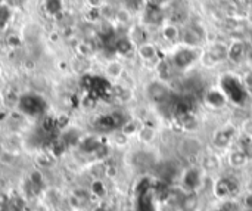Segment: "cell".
Returning a JSON list of instances; mask_svg holds the SVG:
<instances>
[{
	"instance_id": "6da1fadb",
	"label": "cell",
	"mask_w": 252,
	"mask_h": 211,
	"mask_svg": "<svg viewBox=\"0 0 252 211\" xmlns=\"http://www.w3.org/2000/svg\"><path fill=\"white\" fill-rule=\"evenodd\" d=\"M239 190V186L237 183L233 180V179H227V177H221L218 179L215 183H214V195L220 199H224V198H230V196H234Z\"/></svg>"
},
{
	"instance_id": "7a4b0ae2",
	"label": "cell",
	"mask_w": 252,
	"mask_h": 211,
	"mask_svg": "<svg viewBox=\"0 0 252 211\" xmlns=\"http://www.w3.org/2000/svg\"><path fill=\"white\" fill-rule=\"evenodd\" d=\"M196 55H195V50L190 49V47H182L179 49L174 56H173V64L177 67V68H187L193 61H195Z\"/></svg>"
},
{
	"instance_id": "3957f363",
	"label": "cell",
	"mask_w": 252,
	"mask_h": 211,
	"mask_svg": "<svg viewBox=\"0 0 252 211\" xmlns=\"http://www.w3.org/2000/svg\"><path fill=\"white\" fill-rule=\"evenodd\" d=\"M249 154L240 148L237 149H231L227 155V161H229V165L233 167V168H242L248 164L249 161Z\"/></svg>"
},
{
	"instance_id": "277c9868",
	"label": "cell",
	"mask_w": 252,
	"mask_h": 211,
	"mask_svg": "<svg viewBox=\"0 0 252 211\" xmlns=\"http://www.w3.org/2000/svg\"><path fill=\"white\" fill-rule=\"evenodd\" d=\"M245 43L242 40H234L229 45L227 49V59L233 64H240L245 56Z\"/></svg>"
},
{
	"instance_id": "5b68a950",
	"label": "cell",
	"mask_w": 252,
	"mask_h": 211,
	"mask_svg": "<svg viewBox=\"0 0 252 211\" xmlns=\"http://www.w3.org/2000/svg\"><path fill=\"white\" fill-rule=\"evenodd\" d=\"M233 135H234V129H221V130H217L215 133H214V136H212V143H214V146L215 148H218V149H226L229 145H230V142H231V138H233Z\"/></svg>"
},
{
	"instance_id": "8992f818",
	"label": "cell",
	"mask_w": 252,
	"mask_h": 211,
	"mask_svg": "<svg viewBox=\"0 0 252 211\" xmlns=\"http://www.w3.org/2000/svg\"><path fill=\"white\" fill-rule=\"evenodd\" d=\"M177 205H179L180 211H196L199 207V198H198L196 192H187L186 195H183L180 198Z\"/></svg>"
},
{
	"instance_id": "52a82bcc",
	"label": "cell",
	"mask_w": 252,
	"mask_h": 211,
	"mask_svg": "<svg viewBox=\"0 0 252 211\" xmlns=\"http://www.w3.org/2000/svg\"><path fill=\"white\" fill-rule=\"evenodd\" d=\"M180 39H182V42H183L184 47H190V49H193V47L199 46V45H201V42H202V36H201V33H199V31H196L195 28H187V30H184V31L182 33Z\"/></svg>"
},
{
	"instance_id": "ba28073f",
	"label": "cell",
	"mask_w": 252,
	"mask_h": 211,
	"mask_svg": "<svg viewBox=\"0 0 252 211\" xmlns=\"http://www.w3.org/2000/svg\"><path fill=\"white\" fill-rule=\"evenodd\" d=\"M137 53H139V56H140V59H142V61H145V62H151V61H154V59L157 58V55H158V49H157V46H155L154 43L146 42V43L139 45V47H137Z\"/></svg>"
},
{
	"instance_id": "9c48e42d",
	"label": "cell",
	"mask_w": 252,
	"mask_h": 211,
	"mask_svg": "<svg viewBox=\"0 0 252 211\" xmlns=\"http://www.w3.org/2000/svg\"><path fill=\"white\" fill-rule=\"evenodd\" d=\"M148 94L152 100L155 102H161L168 96V87L164 86L162 83H152L148 87Z\"/></svg>"
},
{
	"instance_id": "30bf717a",
	"label": "cell",
	"mask_w": 252,
	"mask_h": 211,
	"mask_svg": "<svg viewBox=\"0 0 252 211\" xmlns=\"http://www.w3.org/2000/svg\"><path fill=\"white\" fill-rule=\"evenodd\" d=\"M220 158L214 154H206L202 161H201V165H202V170L205 173H215L218 168H220Z\"/></svg>"
},
{
	"instance_id": "8fae6325",
	"label": "cell",
	"mask_w": 252,
	"mask_h": 211,
	"mask_svg": "<svg viewBox=\"0 0 252 211\" xmlns=\"http://www.w3.org/2000/svg\"><path fill=\"white\" fill-rule=\"evenodd\" d=\"M161 34L170 43L177 42L180 39V36H182V33H180V30H179V27L176 24H167V25H164L162 30H161Z\"/></svg>"
},
{
	"instance_id": "7c38bea8",
	"label": "cell",
	"mask_w": 252,
	"mask_h": 211,
	"mask_svg": "<svg viewBox=\"0 0 252 211\" xmlns=\"http://www.w3.org/2000/svg\"><path fill=\"white\" fill-rule=\"evenodd\" d=\"M105 72H106V75H108L109 78L116 80V78H119V77L122 75V72H124V65H122L119 61H111V62H108V65H106V68H105Z\"/></svg>"
},
{
	"instance_id": "4fadbf2b",
	"label": "cell",
	"mask_w": 252,
	"mask_h": 211,
	"mask_svg": "<svg viewBox=\"0 0 252 211\" xmlns=\"http://www.w3.org/2000/svg\"><path fill=\"white\" fill-rule=\"evenodd\" d=\"M137 138H139V141L143 142V143H151V142H154V139L157 138V129L152 127V126L145 124V126L140 127V130H139V133H137Z\"/></svg>"
},
{
	"instance_id": "5bb4252c",
	"label": "cell",
	"mask_w": 252,
	"mask_h": 211,
	"mask_svg": "<svg viewBox=\"0 0 252 211\" xmlns=\"http://www.w3.org/2000/svg\"><path fill=\"white\" fill-rule=\"evenodd\" d=\"M140 123L136 121V120H129V121H125L122 126H121V133L125 136V138H130L133 135H137L139 130H140Z\"/></svg>"
},
{
	"instance_id": "9a60e30c",
	"label": "cell",
	"mask_w": 252,
	"mask_h": 211,
	"mask_svg": "<svg viewBox=\"0 0 252 211\" xmlns=\"http://www.w3.org/2000/svg\"><path fill=\"white\" fill-rule=\"evenodd\" d=\"M206 102H208V105H211V107H214V108H221L226 105V96L223 93H218L215 97V90H212L206 94Z\"/></svg>"
},
{
	"instance_id": "2e32d148",
	"label": "cell",
	"mask_w": 252,
	"mask_h": 211,
	"mask_svg": "<svg viewBox=\"0 0 252 211\" xmlns=\"http://www.w3.org/2000/svg\"><path fill=\"white\" fill-rule=\"evenodd\" d=\"M114 17H115L116 23H119V24H127L132 20V12L127 8H118L115 11Z\"/></svg>"
},
{
	"instance_id": "e0dca14e",
	"label": "cell",
	"mask_w": 252,
	"mask_h": 211,
	"mask_svg": "<svg viewBox=\"0 0 252 211\" xmlns=\"http://www.w3.org/2000/svg\"><path fill=\"white\" fill-rule=\"evenodd\" d=\"M180 121H182L183 129H186V130H196L198 129V120L192 114H183Z\"/></svg>"
},
{
	"instance_id": "ac0fdd59",
	"label": "cell",
	"mask_w": 252,
	"mask_h": 211,
	"mask_svg": "<svg viewBox=\"0 0 252 211\" xmlns=\"http://www.w3.org/2000/svg\"><path fill=\"white\" fill-rule=\"evenodd\" d=\"M220 61H221V59H220L217 55H214L209 49L202 55V64H204L205 67H209V68H211V67H214L215 64H218Z\"/></svg>"
},
{
	"instance_id": "d6986e66",
	"label": "cell",
	"mask_w": 252,
	"mask_h": 211,
	"mask_svg": "<svg viewBox=\"0 0 252 211\" xmlns=\"http://www.w3.org/2000/svg\"><path fill=\"white\" fill-rule=\"evenodd\" d=\"M9 17H11V14H9V9L8 8H5V6L0 8V33H2L6 28V25L9 23L8 21Z\"/></svg>"
},
{
	"instance_id": "ffe728a7",
	"label": "cell",
	"mask_w": 252,
	"mask_h": 211,
	"mask_svg": "<svg viewBox=\"0 0 252 211\" xmlns=\"http://www.w3.org/2000/svg\"><path fill=\"white\" fill-rule=\"evenodd\" d=\"M92 192L94 193V196H105V193H106L105 185L100 180H94L92 185Z\"/></svg>"
},
{
	"instance_id": "44dd1931",
	"label": "cell",
	"mask_w": 252,
	"mask_h": 211,
	"mask_svg": "<svg viewBox=\"0 0 252 211\" xmlns=\"http://www.w3.org/2000/svg\"><path fill=\"white\" fill-rule=\"evenodd\" d=\"M21 210H23V204L17 198H11L9 204L5 208L0 210V211H21Z\"/></svg>"
},
{
	"instance_id": "7402d4cb",
	"label": "cell",
	"mask_w": 252,
	"mask_h": 211,
	"mask_svg": "<svg viewBox=\"0 0 252 211\" xmlns=\"http://www.w3.org/2000/svg\"><path fill=\"white\" fill-rule=\"evenodd\" d=\"M116 49H118V52L127 53L132 49V40H119L116 45Z\"/></svg>"
},
{
	"instance_id": "603a6c76",
	"label": "cell",
	"mask_w": 252,
	"mask_h": 211,
	"mask_svg": "<svg viewBox=\"0 0 252 211\" xmlns=\"http://www.w3.org/2000/svg\"><path fill=\"white\" fill-rule=\"evenodd\" d=\"M242 205L245 210H252V192H248L242 198Z\"/></svg>"
},
{
	"instance_id": "cb8c5ba5",
	"label": "cell",
	"mask_w": 252,
	"mask_h": 211,
	"mask_svg": "<svg viewBox=\"0 0 252 211\" xmlns=\"http://www.w3.org/2000/svg\"><path fill=\"white\" fill-rule=\"evenodd\" d=\"M242 135H246V136L252 138V118L243 121V124H242Z\"/></svg>"
},
{
	"instance_id": "d4e9b609",
	"label": "cell",
	"mask_w": 252,
	"mask_h": 211,
	"mask_svg": "<svg viewBox=\"0 0 252 211\" xmlns=\"http://www.w3.org/2000/svg\"><path fill=\"white\" fill-rule=\"evenodd\" d=\"M243 83L246 86V89L249 92H252V70H248L245 74H243Z\"/></svg>"
},
{
	"instance_id": "484cf974",
	"label": "cell",
	"mask_w": 252,
	"mask_h": 211,
	"mask_svg": "<svg viewBox=\"0 0 252 211\" xmlns=\"http://www.w3.org/2000/svg\"><path fill=\"white\" fill-rule=\"evenodd\" d=\"M77 49H78V52H80L83 56L92 55V47H90V45H87V43H80V45L77 46Z\"/></svg>"
},
{
	"instance_id": "4316f807",
	"label": "cell",
	"mask_w": 252,
	"mask_h": 211,
	"mask_svg": "<svg viewBox=\"0 0 252 211\" xmlns=\"http://www.w3.org/2000/svg\"><path fill=\"white\" fill-rule=\"evenodd\" d=\"M217 211H239V210H237V205L234 202L229 201V202H224Z\"/></svg>"
},
{
	"instance_id": "83f0119b",
	"label": "cell",
	"mask_w": 252,
	"mask_h": 211,
	"mask_svg": "<svg viewBox=\"0 0 252 211\" xmlns=\"http://www.w3.org/2000/svg\"><path fill=\"white\" fill-rule=\"evenodd\" d=\"M9 201H11V198L5 192H0V210L5 208L9 204Z\"/></svg>"
},
{
	"instance_id": "f1b7e54d",
	"label": "cell",
	"mask_w": 252,
	"mask_h": 211,
	"mask_svg": "<svg viewBox=\"0 0 252 211\" xmlns=\"http://www.w3.org/2000/svg\"><path fill=\"white\" fill-rule=\"evenodd\" d=\"M106 176L108 177H115L116 176V168L115 167H108L106 168Z\"/></svg>"
},
{
	"instance_id": "f546056e",
	"label": "cell",
	"mask_w": 252,
	"mask_h": 211,
	"mask_svg": "<svg viewBox=\"0 0 252 211\" xmlns=\"http://www.w3.org/2000/svg\"><path fill=\"white\" fill-rule=\"evenodd\" d=\"M94 211H106V210H105L103 207H97V208H96Z\"/></svg>"
},
{
	"instance_id": "4dcf8cb0",
	"label": "cell",
	"mask_w": 252,
	"mask_h": 211,
	"mask_svg": "<svg viewBox=\"0 0 252 211\" xmlns=\"http://www.w3.org/2000/svg\"><path fill=\"white\" fill-rule=\"evenodd\" d=\"M245 211H252V210H245Z\"/></svg>"
}]
</instances>
